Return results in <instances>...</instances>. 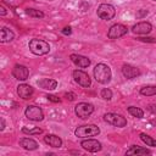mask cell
Instances as JSON below:
<instances>
[{"label": "cell", "mask_w": 156, "mask_h": 156, "mask_svg": "<svg viewBox=\"0 0 156 156\" xmlns=\"http://www.w3.org/2000/svg\"><path fill=\"white\" fill-rule=\"evenodd\" d=\"M112 77L111 73V68L105 65V63H98L94 68V78L96 79V82L101 83V84H107L110 83Z\"/></svg>", "instance_id": "cell-1"}, {"label": "cell", "mask_w": 156, "mask_h": 156, "mask_svg": "<svg viewBox=\"0 0 156 156\" xmlns=\"http://www.w3.org/2000/svg\"><path fill=\"white\" fill-rule=\"evenodd\" d=\"M28 48H29V50H30L34 55H38V56L46 55V54H49V51H50V45H49V43H46L45 40H41V39H37V38L29 40Z\"/></svg>", "instance_id": "cell-2"}, {"label": "cell", "mask_w": 156, "mask_h": 156, "mask_svg": "<svg viewBox=\"0 0 156 156\" xmlns=\"http://www.w3.org/2000/svg\"><path fill=\"white\" fill-rule=\"evenodd\" d=\"M100 133V128L95 124H84L76 128L74 134L78 138H87V136H95Z\"/></svg>", "instance_id": "cell-3"}, {"label": "cell", "mask_w": 156, "mask_h": 156, "mask_svg": "<svg viewBox=\"0 0 156 156\" xmlns=\"http://www.w3.org/2000/svg\"><path fill=\"white\" fill-rule=\"evenodd\" d=\"M104 119L108 124H112V126L118 127V128H123V127L127 126V119L122 115H118V113H113V112L105 113L104 115Z\"/></svg>", "instance_id": "cell-4"}, {"label": "cell", "mask_w": 156, "mask_h": 156, "mask_svg": "<svg viewBox=\"0 0 156 156\" xmlns=\"http://www.w3.org/2000/svg\"><path fill=\"white\" fill-rule=\"evenodd\" d=\"M24 115L30 121H34V122H39V121H43L44 118V113H43V110L39 107V106H35V105H29L26 107L24 110Z\"/></svg>", "instance_id": "cell-5"}, {"label": "cell", "mask_w": 156, "mask_h": 156, "mask_svg": "<svg viewBox=\"0 0 156 156\" xmlns=\"http://www.w3.org/2000/svg\"><path fill=\"white\" fill-rule=\"evenodd\" d=\"M74 112L79 118L85 119L94 112V106L91 104H89V102H79V104L76 105Z\"/></svg>", "instance_id": "cell-6"}, {"label": "cell", "mask_w": 156, "mask_h": 156, "mask_svg": "<svg viewBox=\"0 0 156 156\" xmlns=\"http://www.w3.org/2000/svg\"><path fill=\"white\" fill-rule=\"evenodd\" d=\"M98 16L101 18V20H106V21H110L115 17L116 15V10L112 5L110 4H101L99 7H98V11H96Z\"/></svg>", "instance_id": "cell-7"}, {"label": "cell", "mask_w": 156, "mask_h": 156, "mask_svg": "<svg viewBox=\"0 0 156 156\" xmlns=\"http://www.w3.org/2000/svg\"><path fill=\"white\" fill-rule=\"evenodd\" d=\"M72 76H73L74 82L78 83L80 87H83V88H89V87L91 85V80H90L89 74H88L87 72L82 71V69H76V71H73Z\"/></svg>", "instance_id": "cell-8"}, {"label": "cell", "mask_w": 156, "mask_h": 156, "mask_svg": "<svg viewBox=\"0 0 156 156\" xmlns=\"http://www.w3.org/2000/svg\"><path fill=\"white\" fill-rule=\"evenodd\" d=\"M127 32H128V28L126 26H123L121 23H116L110 27V29L107 32V37H108V39H118V38L126 35Z\"/></svg>", "instance_id": "cell-9"}, {"label": "cell", "mask_w": 156, "mask_h": 156, "mask_svg": "<svg viewBox=\"0 0 156 156\" xmlns=\"http://www.w3.org/2000/svg\"><path fill=\"white\" fill-rule=\"evenodd\" d=\"M80 146H82L84 150L89 151V152H98V151H100V150L102 149L101 143L98 141V140H95V139H87V140H83V141L80 143Z\"/></svg>", "instance_id": "cell-10"}, {"label": "cell", "mask_w": 156, "mask_h": 156, "mask_svg": "<svg viewBox=\"0 0 156 156\" xmlns=\"http://www.w3.org/2000/svg\"><path fill=\"white\" fill-rule=\"evenodd\" d=\"M12 76L18 80H26L29 77V69L23 65H15L12 69Z\"/></svg>", "instance_id": "cell-11"}, {"label": "cell", "mask_w": 156, "mask_h": 156, "mask_svg": "<svg viewBox=\"0 0 156 156\" xmlns=\"http://www.w3.org/2000/svg\"><path fill=\"white\" fill-rule=\"evenodd\" d=\"M122 74L127 79H133V78H136V77L140 76V71H139L138 67L126 63V65L122 66Z\"/></svg>", "instance_id": "cell-12"}, {"label": "cell", "mask_w": 156, "mask_h": 156, "mask_svg": "<svg viewBox=\"0 0 156 156\" xmlns=\"http://www.w3.org/2000/svg\"><path fill=\"white\" fill-rule=\"evenodd\" d=\"M69 58H71V61H72L76 66L80 67V68H85V67H88V66L90 65V60H89L87 56H83V55L71 54V55H69Z\"/></svg>", "instance_id": "cell-13"}, {"label": "cell", "mask_w": 156, "mask_h": 156, "mask_svg": "<svg viewBox=\"0 0 156 156\" xmlns=\"http://www.w3.org/2000/svg\"><path fill=\"white\" fill-rule=\"evenodd\" d=\"M134 34H149L152 30V26L149 22H139L132 28Z\"/></svg>", "instance_id": "cell-14"}, {"label": "cell", "mask_w": 156, "mask_h": 156, "mask_svg": "<svg viewBox=\"0 0 156 156\" xmlns=\"http://www.w3.org/2000/svg\"><path fill=\"white\" fill-rule=\"evenodd\" d=\"M33 93H34V90H33V88L29 84H24L23 83V84H20L17 87V94H18V96L22 98V99H24V100L30 99L32 95H33Z\"/></svg>", "instance_id": "cell-15"}, {"label": "cell", "mask_w": 156, "mask_h": 156, "mask_svg": "<svg viewBox=\"0 0 156 156\" xmlns=\"http://www.w3.org/2000/svg\"><path fill=\"white\" fill-rule=\"evenodd\" d=\"M37 84L39 85V88L45 89V90H54L57 87V82L51 78H41L38 80Z\"/></svg>", "instance_id": "cell-16"}, {"label": "cell", "mask_w": 156, "mask_h": 156, "mask_svg": "<svg viewBox=\"0 0 156 156\" xmlns=\"http://www.w3.org/2000/svg\"><path fill=\"white\" fill-rule=\"evenodd\" d=\"M44 141L50 145L51 147H61L62 146V139L55 134H46L44 136Z\"/></svg>", "instance_id": "cell-17"}, {"label": "cell", "mask_w": 156, "mask_h": 156, "mask_svg": "<svg viewBox=\"0 0 156 156\" xmlns=\"http://www.w3.org/2000/svg\"><path fill=\"white\" fill-rule=\"evenodd\" d=\"M20 145L23 147V149H26V150H29V151H32V150H35V149H38V143L34 140V139H32V138H22V139H20Z\"/></svg>", "instance_id": "cell-18"}, {"label": "cell", "mask_w": 156, "mask_h": 156, "mask_svg": "<svg viewBox=\"0 0 156 156\" xmlns=\"http://www.w3.org/2000/svg\"><path fill=\"white\" fill-rule=\"evenodd\" d=\"M151 151L146 147H140L138 145H133L130 146V149H128L126 151V155H150Z\"/></svg>", "instance_id": "cell-19"}, {"label": "cell", "mask_w": 156, "mask_h": 156, "mask_svg": "<svg viewBox=\"0 0 156 156\" xmlns=\"http://www.w3.org/2000/svg\"><path fill=\"white\" fill-rule=\"evenodd\" d=\"M15 38V33L7 28V27H2L1 28V35H0V41L1 43H9L11 40H13Z\"/></svg>", "instance_id": "cell-20"}, {"label": "cell", "mask_w": 156, "mask_h": 156, "mask_svg": "<svg viewBox=\"0 0 156 156\" xmlns=\"http://www.w3.org/2000/svg\"><path fill=\"white\" fill-rule=\"evenodd\" d=\"M140 94L145 96H152L156 95V85H145L140 89Z\"/></svg>", "instance_id": "cell-21"}, {"label": "cell", "mask_w": 156, "mask_h": 156, "mask_svg": "<svg viewBox=\"0 0 156 156\" xmlns=\"http://www.w3.org/2000/svg\"><path fill=\"white\" fill-rule=\"evenodd\" d=\"M128 112L133 116V117H136V118H143L144 117V111L139 107H135V106H129L128 108Z\"/></svg>", "instance_id": "cell-22"}, {"label": "cell", "mask_w": 156, "mask_h": 156, "mask_svg": "<svg viewBox=\"0 0 156 156\" xmlns=\"http://www.w3.org/2000/svg\"><path fill=\"white\" fill-rule=\"evenodd\" d=\"M22 132L24 134H29V135H37V134H41L43 133V129L39 128V127H33V128H28V127H23L22 128Z\"/></svg>", "instance_id": "cell-23"}, {"label": "cell", "mask_w": 156, "mask_h": 156, "mask_svg": "<svg viewBox=\"0 0 156 156\" xmlns=\"http://www.w3.org/2000/svg\"><path fill=\"white\" fill-rule=\"evenodd\" d=\"M140 139L147 145V146H156V139H154L152 136L145 134V133H140Z\"/></svg>", "instance_id": "cell-24"}, {"label": "cell", "mask_w": 156, "mask_h": 156, "mask_svg": "<svg viewBox=\"0 0 156 156\" xmlns=\"http://www.w3.org/2000/svg\"><path fill=\"white\" fill-rule=\"evenodd\" d=\"M26 13L33 18H43L44 17V12H41L40 10H35V9H26Z\"/></svg>", "instance_id": "cell-25"}, {"label": "cell", "mask_w": 156, "mask_h": 156, "mask_svg": "<svg viewBox=\"0 0 156 156\" xmlns=\"http://www.w3.org/2000/svg\"><path fill=\"white\" fill-rule=\"evenodd\" d=\"M100 95H101V98L105 99V100H111V99H112V91H111V89H108V88H104V89L101 90Z\"/></svg>", "instance_id": "cell-26"}, {"label": "cell", "mask_w": 156, "mask_h": 156, "mask_svg": "<svg viewBox=\"0 0 156 156\" xmlns=\"http://www.w3.org/2000/svg\"><path fill=\"white\" fill-rule=\"evenodd\" d=\"M147 13H149V12H147V10L141 9V10H139V11L136 12V17H138V18H143V17H145Z\"/></svg>", "instance_id": "cell-27"}, {"label": "cell", "mask_w": 156, "mask_h": 156, "mask_svg": "<svg viewBox=\"0 0 156 156\" xmlns=\"http://www.w3.org/2000/svg\"><path fill=\"white\" fill-rule=\"evenodd\" d=\"M46 98H48L49 101H52V102H60L61 101V99L55 96V95H46Z\"/></svg>", "instance_id": "cell-28"}, {"label": "cell", "mask_w": 156, "mask_h": 156, "mask_svg": "<svg viewBox=\"0 0 156 156\" xmlns=\"http://www.w3.org/2000/svg\"><path fill=\"white\" fill-rule=\"evenodd\" d=\"M138 40H140V41H150V43H155L156 41L155 38H144V37L138 38Z\"/></svg>", "instance_id": "cell-29"}, {"label": "cell", "mask_w": 156, "mask_h": 156, "mask_svg": "<svg viewBox=\"0 0 156 156\" xmlns=\"http://www.w3.org/2000/svg\"><path fill=\"white\" fill-rule=\"evenodd\" d=\"M61 32H62L65 35H69V34L72 33V30H71V28H69V27H65V28H63Z\"/></svg>", "instance_id": "cell-30"}, {"label": "cell", "mask_w": 156, "mask_h": 156, "mask_svg": "<svg viewBox=\"0 0 156 156\" xmlns=\"http://www.w3.org/2000/svg\"><path fill=\"white\" fill-rule=\"evenodd\" d=\"M147 108H149V111H151L152 113H156V106H155V105H150Z\"/></svg>", "instance_id": "cell-31"}, {"label": "cell", "mask_w": 156, "mask_h": 156, "mask_svg": "<svg viewBox=\"0 0 156 156\" xmlns=\"http://www.w3.org/2000/svg\"><path fill=\"white\" fill-rule=\"evenodd\" d=\"M66 96H67V99H69V100H74V94H72V93L66 94Z\"/></svg>", "instance_id": "cell-32"}, {"label": "cell", "mask_w": 156, "mask_h": 156, "mask_svg": "<svg viewBox=\"0 0 156 156\" xmlns=\"http://www.w3.org/2000/svg\"><path fill=\"white\" fill-rule=\"evenodd\" d=\"M0 121H1V127H0V129H1V130H4V129H5V119H4V118H1Z\"/></svg>", "instance_id": "cell-33"}, {"label": "cell", "mask_w": 156, "mask_h": 156, "mask_svg": "<svg viewBox=\"0 0 156 156\" xmlns=\"http://www.w3.org/2000/svg\"><path fill=\"white\" fill-rule=\"evenodd\" d=\"M0 10H1V16H5V15H6V10H5V7H4V6H1V7H0Z\"/></svg>", "instance_id": "cell-34"}, {"label": "cell", "mask_w": 156, "mask_h": 156, "mask_svg": "<svg viewBox=\"0 0 156 156\" xmlns=\"http://www.w3.org/2000/svg\"><path fill=\"white\" fill-rule=\"evenodd\" d=\"M154 1H156V0H154Z\"/></svg>", "instance_id": "cell-35"}]
</instances>
